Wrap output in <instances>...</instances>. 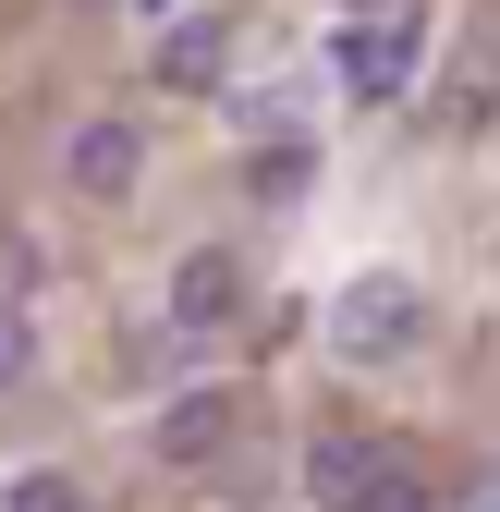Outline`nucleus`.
I'll return each instance as SVG.
<instances>
[{"label":"nucleus","instance_id":"1","mask_svg":"<svg viewBox=\"0 0 500 512\" xmlns=\"http://www.w3.org/2000/svg\"><path fill=\"white\" fill-rule=\"evenodd\" d=\"M415 342H427V293H415L403 269H366V281L330 293V354L391 366V354H415Z\"/></svg>","mask_w":500,"mask_h":512},{"label":"nucleus","instance_id":"2","mask_svg":"<svg viewBox=\"0 0 500 512\" xmlns=\"http://www.w3.org/2000/svg\"><path fill=\"white\" fill-rule=\"evenodd\" d=\"M415 49H427V37H415L403 13H366V25H342V37H330V74H342V98L379 110V98H403V86H415Z\"/></svg>","mask_w":500,"mask_h":512},{"label":"nucleus","instance_id":"3","mask_svg":"<svg viewBox=\"0 0 500 512\" xmlns=\"http://www.w3.org/2000/svg\"><path fill=\"white\" fill-rule=\"evenodd\" d=\"M135 171H147V135H135V122H86V135L74 147H61V183H74V196H135Z\"/></svg>","mask_w":500,"mask_h":512},{"label":"nucleus","instance_id":"4","mask_svg":"<svg viewBox=\"0 0 500 512\" xmlns=\"http://www.w3.org/2000/svg\"><path fill=\"white\" fill-rule=\"evenodd\" d=\"M232 415H244V403L220 391V378H196V391H171V403H159V452H171V464H208L220 439H232Z\"/></svg>","mask_w":500,"mask_h":512},{"label":"nucleus","instance_id":"5","mask_svg":"<svg viewBox=\"0 0 500 512\" xmlns=\"http://www.w3.org/2000/svg\"><path fill=\"white\" fill-rule=\"evenodd\" d=\"M232 305H244V269H232L220 244H196V256L171 269V317H183V330H220Z\"/></svg>","mask_w":500,"mask_h":512},{"label":"nucleus","instance_id":"6","mask_svg":"<svg viewBox=\"0 0 500 512\" xmlns=\"http://www.w3.org/2000/svg\"><path fill=\"white\" fill-rule=\"evenodd\" d=\"M366 476H379V452H366V439H342V427L305 452V488H318V500H342V512L366 500Z\"/></svg>","mask_w":500,"mask_h":512},{"label":"nucleus","instance_id":"7","mask_svg":"<svg viewBox=\"0 0 500 512\" xmlns=\"http://www.w3.org/2000/svg\"><path fill=\"white\" fill-rule=\"evenodd\" d=\"M159 74L171 86H220V25H171L159 37Z\"/></svg>","mask_w":500,"mask_h":512},{"label":"nucleus","instance_id":"8","mask_svg":"<svg viewBox=\"0 0 500 512\" xmlns=\"http://www.w3.org/2000/svg\"><path fill=\"white\" fill-rule=\"evenodd\" d=\"M354 512H440V500H427V476H403V464H379V476H366V500Z\"/></svg>","mask_w":500,"mask_h":512},{"label":"nucleus","instance_id":"9","mask_svg":"<svg viewBox=\"0 0 500 512\" xmlns=\"http://www.w3.org/2000/svg\"><path fill=\"white\" fill-rule=\"evenodd\" d=\"M0 512H86V500H74V476L37 464V476H13V500H0Z\"/></svg>","mask_w":500,"mask_h":512},{"label":"nucleus","instance_id":"10","mask_svg":"<svg viewBox=\"0 0 500 512\" xmlns=\"http://www.w3.org/2000/svg\"><path fill=\"white\" fill-rule=\"evenodd\" d=\"M25 366H37V330H25V317H13V305H0V391H13V378H25Z\"/></svg>","mask_w":500,"mask_h":512},{"label":"nucleus","instance_id":"11","mask_svg":"<svg viewBox=\"0 0 500 512\" xmlns=\"http://www.w3.org/2000/svg\"><path fill=\"white\" fill-rule=\"evenodd\" d=\"M342 13H354V25H366V13H379V0H342Z\"/></svg>","mask_w":500,"mask_h":512},{"label":"nucleus","instance_id":"12","mask_svg":"<svg viewBox=\"0 0 500 512\" xmlns=\"http://www.w3.org/2000/svg\"><path fill=\"white\" fill-rule=\"evenodd\" d=\"M147 13H159V0H147Z\"/></svg>","mask_w":500,"mask_h":512}]
</instances>
